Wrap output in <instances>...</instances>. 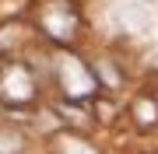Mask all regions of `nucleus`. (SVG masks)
<instances>
[{"label":"nucleus","instance_id":"1","mask_svg":"<svg viewBox=\"0 0 158 154\" xmlns=\"http://www.w3.org/2000/svg\"><path fill=\"white\" fill-rule=\"evenodd\" d=\"M60 77H63V88H67L70 98H85V95L95 91V77H91L77 60H70V56L60 60Z\"/></svg>","mask_w":158,"mask_h":154},{"label":"nucleus","instance_id":"2","mask_svg":"<svg viewBox=\"0 0 158 154\" xmlns=\"http://www.w3.org/2000/svg\"><path fill=\"white\" fill-rule=\"evenodd\" d=\"M32 91L35 88H32V77H28L25 67H11L4 77H0V95L11 98V102H28Z\"/></svg>","mask_w":158,"mask_h":154},{"label":"nucleus","instance_id":"3","mask_svg":"<svg viewBox=\"0 0 158 154\" xmlns=\"http://www.w3.org/2000/svg\"><path fill=\"white\" fill-rule=\"evenodd\" d=\"M42 25H46V32H49L56 42H67V39H70V32H74V25H77V14H74L70 7L63 4L60 11L42 14Z\"/></svg>","mask_w":158,"mask_h":154}]
</instances>
